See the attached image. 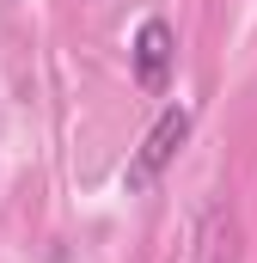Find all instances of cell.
<instances>
[{
  "label": "cell",
  "mask_w": 257,
  "mask_h": 263,
  "mask_svg": "<svg viewBox=\"0 0 257 263\" xmlns=\"http://www.w3.org/2000/svg\"><path fill=\"white\" fill-rule=\"evenodd\" d=\"M172 55H178L172 25H166V18H141V31H135V86H141V92H166Z\"/></svg>",
  "instance_id": "obj_2"
},
{
  "label": "cell",
  "mask_w": 257,
  "mask_h": 263,
  "mask_svg": "<svg viewBox=\"0 0 257 263\" xmlns=\"http://www.w3.org/2000/svg\"><path fill=\"white\" fill-rule=\"evenodd\" d=\"M196 263H239V220L227 208H208L202 214V257Z\"/></svg>",
  "instance_id": "obj_3"
},
{
  "label": "cell",
  "mask_w": 257,
  "mask_h": 263,
  "mask_svg": "<svg viewBox=\"0 0 257 263\" xmlns=\"http://www.w3.org/2000/svg\"><path fill=\"white\" fill-rule=\"evenodd\" d=\"M190 141V110L184 104H172V110H159V123L147 129V141H141V153L128 159V172H123V184L128 190H147L172 159H178V147Z\"/></svg>",
  "instance_id": "obj_1"
}]
</instances>
